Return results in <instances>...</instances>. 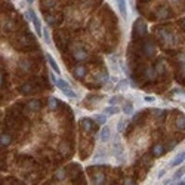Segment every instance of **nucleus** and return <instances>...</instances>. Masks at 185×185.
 Segmentation results:
<instances>
[{
	"mask_svg": "<svg viewBox=\"0 0 185 185\" xmlns=\"http://www.w3.org/2000/svg\"><path fill=\"white\" fill-rule=\"evenodd\" d=\"M55 84H56V88H59V89H61V92L64 93V95L70 96V98H76V93H74V90L70 88V84H68L65 80H58Z\"/></svg>",
	"mask_w": 185,
	"mask_h": 185,
	"instance_id": "obj_1",
	"label": "nucleus"
},
{
	"mask_svg": "<svg viewBox=\"0 0 185 185\" xmlns=\"http://www.w3.org/2000/svg\"><path fill=\"white\" fill-rule=\"evenodd\" d=\"M136 34H138V39H139V37H144L147 34V25L142 19H138V21L135 22V36H136Z\"/></svg>",
	"mask_w": 185,
	"mask_h": 185,
	"instance_id": "obj_2",
	"label": "nucleus"
},
{
	"mask_svg": "<svg viewBox=\"0 0 185 185\" xmlns=\"http://www.w3.org/2000/svg\"><path fill=\"white\" fill-rule=\"evenodd\" d=\"M27 15L30 17V19L33 21V24H34V28H36V31H37V34L39 36H42V25H40V21H39V18L36 17V12L33 11V9H28V12H27Z\"/></svg>",
	"mask_w": 185,
	"mask_h": 185,
	"instance_id": "obj_3",
	"label": "nucleus"
},
{
	"mask_svg": "<svg viewBox=\"0 0 185 185\" xmlns=\"http://www.w3.org/2000/svg\"><path fill=\"white\" fill-rule=\"evenodd\" d=\"M12 142V135L9 132H3V133L0 135V151L6 148V147L9 145Z\"/></svg>",
	"mask_w": 185,
	"mask_h": 185,
	"instance_id": "obj_4",
	"label": "nucleus"
},
{
	"mask_svg": "<svg viewBox=\"0 0 185 185\" xmlns=\"http://www.w3.org/2000/svg\"><path fill=\"white\" fill-rule=\"evenodd\" d=\"M82 126H83L86 130H92V132H96V130H98V126H96L90 118H83V120H82Z\"/></svg>",
	"mask_w": 185,
	"mask_h": 185,
	"instance_id": "obj_5",
	"label": "nucleus"
},
{
	"mask_svg": "<svg viewBox=\"0 0 185 185\" xmlns=\"http://www.w3.org/2000/svg\"><path fill=\"white\" fill-rule=\"evenodd\" d=\"M118 6V11L122 13V17H128V8H126V0H116Z\"/></svg>",
	"mask_w": 185,
	"mask_h": 185,
	"instance_id": "obj_6",
	"label": "nucleus"
},
{
	"mask_svg": "<svg viewBox=\"0 0 185 185\" xmlns=\"http://www.w3.org/2000/svg\"><path fill=\"white\" fill-rule=\"evenodd\" d=\"M184 162H185V151H181L179 154L170 162V164H172V166H179L181 163H184Z\"/></svg>",
	"mask_w": 185,
	"mask_h": 185,
	"instance_id": "obj_7",
	"label": "nucleus"
},
{
	"mask_svg": "<svg viewBox=\"0 0 185 185\" xmlns=\"http://www.w3.org/2000/svg\"><path fill=\"white\" fill-rule=\"evenodd\" d=\"M19 92H21L22 95H30V93H33V92H34L33 84H31V83H25V84H22V86L19 88Z\"/></svg>",
	"mask_w": 185,
	"mask_h": 185,
	"instance_id": "obj_8",
	"label": "nucleus"
},
{
	"mask_svg": "<svg viewBox=\"0 0 185 185\" xmlns=\"http://www.w3.org/2000/svg\"><path fill=\"white\" fill-rule=\"evenodd\" d=\"M99 138H101L102 142H107V141L110 139V128L108 126H104L101 130V133H99Z\"/></svg>",
	"mask_w": 185,
	"mask_h": 185,
	"instance_id": "obj_9",
	"label": "nucleus"
},
{
	"mask_svg": "<svg viewBox=\"0 0 185 185\" xmlns=\"http://www.w3.org/2000/svg\"><path fill=\"white\" fill-rule=\"evenodd\" d=\"M46 58H48V61H49V64H51L52 70H53V71H55L56 74H59V73H61V70H59V67H58V64H56V62H55V59H53V58H52V56L49 55V53L46 55Z\"/></svg>",
	"mask_w": 185,
	"mask_h": 185,
	"instance_id": "obj_10",
	"label": "nucleus"
},
{
	"mask_svg": "<svg viewBox=\"0 0 185 185\" xmlns=\"http://www.w3.org/2000/svg\"><path fill=\"white\" fill-rule=\"evenodd\" d=\"M92 179H93V182H95V184H104L105 176H104V173H102V172H98L96 175H93V176H92Z\"/></svg>",
	"mask_w": 185,
	"mask_h": 185,
	"instance_id": "obj_11",
	"label": "nucleus"
},
{
	"mask_svg": "<svg viewBox=\"0 0 185 185\" xmlns=\"http://www.w3.org/2000/svg\"><path fill=\"white\" fill-rule=\"evenodd\" d=\"M164 152V150H163V145H156L154 148H152V156L154 157H158L160 154H163Z\"/></svg>",
	"mask_w": 185,
	"mask_h": 185,
	"instance_id": "obj_12",
	"label": "nucleus"
},
{
	"mask_svg": "<svg viewBox=\"0 0 185 185\" xmlns=\"http://www.w3.org/2000/svg\"><path fill=\"white\" fill-rule=\"evenodd\" d=\"M133 111V105H132V102H126L123 105V112L124 114H132Z\"/></svg>",
	"mask_w": 185,
	"mask_h": 185,
	"instance_id": "obj_13",
	"label": "nucleus"
},
{
	"mask_svg": "<svg viewBox=\"0 0 185 185\" xmlns=\"http://www.w3.org/2000/svg\"><path fill=\"white\" fill-rule=\"evenodd\" d=\"M104 111H105V114H117V112L120 111V108L114 105V107H108V108H105Z\"/></svg>",
	"mask_w": 185,
	"mask_h": 185,
	"instance_id": "obj_14",
	"label": "nucleus"
},
{
	"mask_svg": "<svg viewBox=\"0 0 185 185\" xmlns=\"http://www.w3.org/2000/svg\"><path fill=\"white\" fill-rule=\"evenodd\" d=\"M176 126L179 128V129H185V117L184 116H179L178 120H176Z\"/></svg>",
	"mask_w": 185,
	"mask_h": 185,
	"instance_id": "obj_15",
	"label": "nucleus"
},
{
	"mask_svg": "<svg viewBox=\"0 0 185 185\" xmlns=\"http://www.w3.org/2000/svg\"><path fill=\"white\" fill-rule=\"evenodd\" d=\"M95 120L98 122L99 124H102V123H105L107 122V116L105 114H96L95 116Z\"/></svg>",
	"mask_w": 185,
	"mask_h": 185,
	"instance_id": "obj_16",
	"label": "nucleus"
},
{
	"mask_svg": "<svg viewBox=\"0 0 185 185\" xmlns=\"http://www.w3.org/2000/svg\"><path fill=\"white\" fill-rule=\"evenodd\" d=\"M84 73H86V71H84V68H83V67H79L77 70H76V71H74V74H76V77H83V76H84Z\"/></svg>",
	"mask_w": 185,
	"mask_h": 185,
	"instance_id": "obj_17",
	"label": "nucleus"
},
{
	"mask_svg": "<svg viewBox=\"0 0 185 185\" xmlns=\"http://www.w3.org/2000/svg\"><path fill=\"white\" fill-rule=\"evenodd\" d=\"M3 27H5V31H12V30H15V24L12 22V21H9V22H6L5 25H3Z\"/></svg>",
	"mask_w": 185,
	"mask_h": 185,
	"instance_id": "obj_18",
	"label": "nucleus"
},
{
	"mask_svg": "<svg viewBox=\"0 0 185 185\" xmlns=\"http://www.w3.org/2000/svg\"><path fill=\"white\" fill-rule=\"evenodd\" d=\"M74 56H76V59H84L86 53L83 51H77V52H74Z\"/></svg>",
	"mask_w": 185,
	"mask_h": 185,
	"instance_id": "obj_19",
	"label": "nucleus"
},
{
	"mask_svg": "<svg viewBox=\"0 0 185 185\" xmlns=\"http://www.w3.org/2000/svg\"><path fill=\"white\" fill-rule=\"evenodd\" d=\"M182 175H185V168H181L179 170H178V172H176V173L173 175V178H175V179H179Z\"/></svg>",
	"mask_w": 185,
	"mask_h": 185,
	"instance_id": "obj_20",
	"label": "nucleus"
},
{
	"mask_svg": "<svg viewBox=\"0 0 185 185\" xmlns=\"http://www.w3.org/2000/svg\"><path fill=\"white\" fill-rule=\"evenodd\" d=\"M56 105H58V99H56V98H51V99H49V107L53 110Z\"/></svg>",
	"mask_w": 185,
	"mask_h": 185,
	"instance_id": "obj_21",
	"label": "nucleus"
},
{
	"mask_svg": "<svg viewBox=\"0 0 185 185\" xmlns=\"http://www.w3.org/2000/svg\"><path fill=\"white\" fill-rule=\"evenodd\" d=\"M124 126H126V122H124V120H120V122H118V126H117V130L118 132H123Z\"/></svg>",
	"mask_w": 185,
	"mask_h": 185,
	"instance_id": "obj_22",
	"label": "nucleus"
},
{
	"mask_svg": "<svg viewBox=\"0 0 185 185\" xmlns=\"http://www.w3.org/2000/svg\"><path fill=\"white\" fill-rule=\"evenodd\" d=\"M43 36H45V42L46 43H51V39H49V34H48V30H43Z\"/></svg>",
	"mask_w": 185,
	"mask_h": 185,
	"instance_id": "obj_23",
	"label": "nucleus"
},
{
	"mask_svg": "<svg viewBox=\"0 0 185 185\" xmlns=\"http://www.w3.org/2000/svg\"><path fill=\"white\" fill-rule=\"evenodd\" d=\"M30 107H31L33 110H37V108H39V102H36V101L30 102Z\"/></svg>",
	"mask_w": 185,
	"mask_h": 185,
	"instance_id": "obj_24",
	"label": "nucleus"
},
{
	"mask_svg": "<svg viewBox=\"0 0 185 185\" xmlns=\"http://www.w3.org/2000/svg\"><path fill=\"white\" fill-rule=\"evenodd\" d=\"M145 101L147 102H152L154 101V96H145Z\"/></svg>",
	"mask_w": 185,
	"mask_h": 185,
	"instance_id": "obj_25",
	"label": "nucleus"
},
{
	"mask_svg": "<svg viewBox=\"0 0 185 185\" xmlns=\"http://www.w3.org/2000/svg\"><path fill=\"white\" fill-rule=\"evenodd\" d=\"M118 101H120V98H118V96H117V98H112V99H111V101H110V102H111L112 105H114V102H118Z\"/></svg>",
	"mask_w": 185,
	"mask_h": 185,
	"instance_id": "obj_26",
	"label": "nucleus"
},
{
	"mask_svg": "<svg viewBox=\"0 0 185 185\" xmlns=\"http://www.w3.org/2000/svg\"><path fill=\"white\" fill-rule=\"evenodd\" d=\"M3 83H5V79H3V74L0 73V86H2Z\"/></svg>",
	"mask_w": 185,
	"mask_h": 185,
	"instance_id": "obj_27",
	"label": "nucleus"
},
{
	"mask_svg": "<svg viewBox=\"0 0 185 185\" xmlns=\"http://www.w3.org/2000/svg\"><path fill=\"white\" fill-rule=\"evenodd\" d=\"M51 79H52V82H53V83H56V82H58V79H56L53 74H51Z\"/></svg>",
	"mask_w": 185,
	"mask_h": 185,
	"instance_id": "obj_28",
	"label": "nucleus"
},
{
	"mask_svg": "<svg viewBox=\"0 0 185 185\" xmlns=\"http://www.w3.org/2000/svg\"><path fill=\"white\" fill-rule=\"evenodd\" d=\"M179 184H181V185H184V184H185V179H184V181H181Z\"/></svg>",
	"mask_w": 185,
	"mask_h": 185,
	"instance_id": "obj_29",
	"label": "nucleus"
},
{
	"mask_svg": "<svg viewBox=\"0 0 185 185\" xmlns=\"http://www.w3.org/2000/svg\"><path fill=\"white\" fill-rule=\"evenodd\" d=\"M27 2H28V3H33V2H34V0H27Z\"/></svg>",
	"mask_w": 185,
	"mask_h": 185,
	"instance_id": "obj_30",
	"label": "nucleus"
},
{
	"mask_svg": "<svg viewBox=\"0 0 185 185\" xmlns=\"http://www.w3.org/2000/svg\"><path fill=\"white\" fill-rule=\"evenodd\" d=\"M144 2H150V0H144Z\"/></svg>",
	"mask_w": 185,
	"mask_h": 185,
	"instance_id": "obj_31",
	"label": "nucleus"
}]
</instances>
